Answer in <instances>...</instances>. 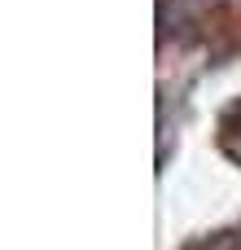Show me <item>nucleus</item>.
<instances>
[{"instance_id": "f257e3e1", "label": "nucleus", "mask_w": 241, "mask_h": 250, "mask_svg": "<svg viewBox=\"0 0 241 250\" xmlns=\"http://www.w3.org/2000/svg\"><path fill=\"white\" fill-rule=\"evenodd\" d=\"M228 127H233V132H241V110H233V119H228Z\"/></svg>"}]
</instances>
